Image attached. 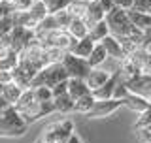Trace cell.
Segmentation results:
<instances>
[{
  "mask_svg": "<svg viewBox=\"0 0 151 143\" xmlns=\"http://www.w3.org/2000/svg\"><path fill=\"white\" fill-rule=\"evenodd\" d=\"M15 109L19 111V115L23 117V121L27 124H32V122L40 121L42 117L55 113V104H53V100L51 102H40L34 96V89L30 87V89H25L23 96L15 104Z\"/></svg>",
  "mask_w": 151,
  "mask_h": 143,
  "instance_id": "obj_1",
  "label": "cell"
},
{
  "mask_svg": "<svg viewBox=\"0 0 151 143\" xmlns=\"http://www.w3.org/2000/svg\"><path fill=\"white\" fill-rule=\"evenodd\" d=\"M27 122L19 115L15 106L0 109V137H19L27 132Z\"/></svg>",
  "mask_w": 151,
  "mask_h": 143,
  "instance_id": "obj_2",
  "label": "cell"
},
{
  "mask_svg": "<svg viewBox=\"0 0 151 143\" xmlns=\"http://www.w3.org/2000/svg\"><path fill=\"white\" fill-rule=\"evenodd\" d=\"M36 41L40 44L44 49H51V47H59V49L70 51L74 47V44L78 40L70 34L66 28H55V30L44 32V30H34Z\"/></svg>",
  "mask_w": 151,
  "mask_h": 143,
  "instance_id": "obj_3",
  "label": "cell"
},
{
  "mask_svg": "<svg viewBox=\"0 0 151 143\" xmlns=\"http://www.w3.org/2000/svg\"><path fill=\"white\" fill-rule=\"evenodd\" d=\"M72 136H74V122L70 119H63V121L47 124L42 130L38 141L40 143H68Z\"/></svg>",
  "mask_w": 151,
  "mask_h": 143,
  "instance_id": "obj_4",
  "label": "cell"
},
{
  "mask_svg": "<svg viewBox=\"0 0 151 143\" xmlns=\"http://www.w3.org/2000/svg\"><path fill=\"white\" fill-rule=\"evenodd\" d=\"M70 75L66 68L63 66V62H57V64H47L44 70L38 72V75L32 79L30 87H51L53 89L55 85L63 83V81H68Z\"/></svg>",
  "mask_w": 151,
  "mask_h": 143,
  "instance_id": "obj_5",
  "label": "cell"
},
{
  "mask_svg": "<svg viewBox=\"0 0 151 143\" xmlns=\"http://www.w3.org/2000/svg\"><path fill=\"white\" fill-rule=\"evenodd\" d=\"M63 66L66 68V72H68V75H70V79L76 77V79H87V75H89V72H91L93 68L89 66L87 62V59H81V56H76L72 55L68 51L64 56V60H63Z\"/></svg>",
  "mask_w": 151,
  "mask_h": 143,
  "instance_id": "obj_6",
  "label": "cell"
},
{
  "mask_svg": "<svg viewBox=\"0 0 151 143\" xmlns=\"http://www.w3.org/2000/svg\"><path fill=\"white\" fill-rule=\"evenodd\" d=\"M34 38H36L34 30H28V28H23V26H15L13 32L9 34V38H6L4 41H6L15 53H21L23 49H27V47L34 41Z\"/></svg>",
  "mask_w": 151,
  "mask_h": 143,
  "instance_id": "obj_7",
  "label": "cell"
},
{
  "mask_svg": "<svg viewBox=\"0 0 151 143\" xmlns=\"http://www.w3.org/2000/svg\"><path fill=\"white\" fill-rule=\"evenodd\" d=\"M123 104V100H117V98H110V100H96L94 102L93 109L87 113L89 119H102V117H110L113 111H117Z\"/></svg>",
  "mask_w": 151,
  "mask_h": 143,
  "instance_id": "obj_8",
  "label": "cell"
},
{
  "mask_svg": "<svg viewBox=\"0 0 151 143\" xmlns=\"http://www.w3.org/2000/svg\"><path fill=\"white\" fill-rule=\"evenodd\" d=\"M127 87H129V92L138 94L142 98H151V75L147 74H140L136 77H132L129 81H125Z\"/></svg>",
  "mask_w": 151,
  "mask_h": 143,
  "instance_id": "obj_9",
  "label": "cell"
},
{
  "mask_svg": "<svg viewBox=\"0 0 151 143\" xmlns=\"http://www.w3.org/2000/svg\"><path fill=\"white\" fill-rule=\"evenodd\" d=\"M117 83H119V72H113L111 77L108 79L100 89L93 90V96L96 100H110V98H113V92H115Z\"/></svg>",
  "mask_w": 151,
  "mask_h": 143,
  "instance_id": "obj_10",
  "label": "cell"
},
{
  "mask_svg": "<svg viewBox=\"0 0 151 143\" xmlns=\"http://www.w3.org/2000/svg\"><path fill=\"white\" fill-rule=\"evenodd\" d=\"M100 44L106 47V51H108V56L113 60H123L125 59V51H123V45H121V41L117 40L115 36H111V34H108L104 40L100 41Z\"/></svg>",
  "mask_w": 151,
  "mask_h": 143,
  "instance_id": "obj_11",
  "label": "cell"
},
{
  "mask_svg": "<svg viewBox=\"0 0 151 143\" xmlns=\"http://www.w3.org/2000/svg\"><path fill=\"white\" fill-rule=\"evenodd\" d=\"M106 19V11H104V8L100 6V2L98 0H91V4H89V9H87V13H85V19L83 21L87 23V26L91 28L94 26L96 23H100Z\"/></svg>",
  "mask_w": 151,
  "mask_h": 143,
  "instance_id": "obj_12",
  "label": "cell"
},
{
  "mask_svg": "<svg viewBox=\"0 0 151 143\" xmlns=\"http://www.w3.org/2000/svg\"><path fill=\"white\" fill-rule=\"evenodd\" d=\"M110 77H111V74L108 70H104V68H93L91 72H89V75H87V79H85V81H87L89 89H91V92H93V90L100 89Z\"/></svg>",
  "mask_w": 151,
  "mask_h": 143,
  "instance_id": "obj_13",
  "label": "cell"
},
{
  "mask_svg": "<svg viewBox=\"0 0 151 143\" xmlns=\"http://www.w3.org/2000/svg\"><path fill=\"white\" fill-rule=\"evenodd\" d=\"M94 45H96V41H94L91 36H85V38H81V40L76 41L74 47L70 49V53L76 55V56H81V59H89V55L93 53Z\"/></svg>",
  "mask_w": 151,
  "mask_h": 143,
  "instance_id": "obj_14",
  "label": "cell"
},
{
  "mask_svg": "<svg viewBox=\"0 0 151 143\" xmlns=\"http://www.w3.org/2000/svg\"><path fill=\"white\" fill-rule=\"evenodd\" d=\"M123 104H125V107H129L130 111H134V113H144L145 109H149V100L147 98H142V96H138V94H129L125 100H123Z\"/></svg>",
  "mask_w": 151,
  "mask_h": 143,
  "instance_id": "obj_15",
  "label": "cell"
},
{
  "mask_svg": "<svg viewBox=\"0 0 151 143\" xmlns=\"http://www.w3.org/2000/svg\"><path fill=\"white\" fill-rule=\"evenodd\" d=\"M23 92H25V89L19 87L17 83H13V81H9V83L4 85V90H2V98L6 100L9 106H15L19 102V98L23 96Z\"/></svg>",
  "mask_w": 151,
  "mask_h": 143,
  "instance_id": "obj_16",
  "label": "cell"
},
{
  "mask_svg": "<svg viewBox=\"0 0 151 143\" xmlns=\"http://www.w3.org/2000/svg\"><path fill=\"white\" fill-rule=\"evenodd\" d=\"M89 92H91V89H89V85H87L85 79H76V77L68 79V94L74 100L81 98V96H85V94H89Z\"/></svg>",
  "mask_w": 151,
  "mask_h": 143,
  "instance_id": "obj_17",
  "label": "cell"
},
{
  "mask_svg": "<svg viewBox=\"0 0 151 143\" xmlns=\"http://www.w3.org/2000/svg\"><path fill=\"white\" fill-rule=\"evenodd\" d=\"M110 59L108 56V51H106V47H104L100 41H98L96 45H94V49H93V53L89 55V59H87V62L91 68H100V66L106 62V60Z\"/></svg>",
  "mask_w": 151,
  "mask_h": 143,
  "instance_id": "obj_18",
  "label": "cell"
},
{
  "mask_svg": "<svg viewBox=\"0 0 151 143\" xmlns=\"http://www.w3.org/2000/svg\"><path fill=\"white\" fill-rule=\"evenodd\" d=\"M53 104H55V113H60V115H68V113L74 111V104L76 100L70 96L68 92L63 94V96H57L53 98Z\"/></svg>",
  "mask_w": 151,
  "mask_h": 143,
  "instance_id": "obj_19",
  "label": "cell"
},
{
  "mask_svg": "<svg viewBox=\"0 0 151 143\" xmlns=\"http://www.w3.org/2000/svg\"><path fill=\"white\" fill-rule=\"evenodd\" d=\"M129 17L132 21V25L140 30H147L151 28V13H144V11H136V9H129Z\"/></svg>",
  "mask_w": 151,
  "mask_h": 143,
  "instance_id": "obj_20",
  "label": "cell"
},
{
  "mask_svg": "<svg viewBox=\"0 0 151 143\" xmlns=\"http://www.w3.org/2000/svg\"><path fill=\"white\" fill-rule=\"evenodd\" d=\"M13 21H15V26H23L28 30L38 28V21L30 15V11H13Z\"/></svg>",
  "mask_w": 151,
  "mask_h": 143,
  "instance_id": "obj_21",
  "label": "cell"
},
{
  "mask_svg": "<svg viewBox=\"0 0 151 143\" xmlns=\"http://www.w3.org/2000/svg\"><path fill=\"white\" fill-rule=\"evenodd\" d=\"M66 30L72 34L76 40H81V38L85 36H89V26H87V23L83 21V19H79V17H74L72 19V23L68 25V28Z\"/></svg>",
  "mask_w": 151,
  "mask_h": 143,
  "instance_id": "obj_22",
  "label": "cell"
},
{
  "mask_svg": "<svg viewBox=\"0 0 151 143\" xmlns=\"http://www.w3.org/2000/svg\"><path fill=\"white\" fill-rule=\"evenodd\" d=\"M94 102H96V98L93 96V92H89V94H85V96H81V98L76 100L74 111H76V113H81V115H87V113L93 109Z\"/></svg>",
  "mask_w": 151,
  "mask_h": 143,
  "instance_id": "obj_23",
  "label": "cell"
},
{
  "mask_svg": "<svg viewBox=\"0 0 151 143\" xmlns=\"http://www.w3.org/2000/svg\"><path fill=\"white\" fill-rule=\"evenodd\" d=\"M108 34H110V26H108L106 19H104V21H100V23H96L94 26L89 28V36H91L93 40L96 41V44H98V41H102Z\"/></svg>",
  "mask_w": 151,
  "mask_h": 143,
  "instance_id": "obj_24",
  "label": "cell"
},
{
  "mask_svg": "<svg viewBox=\"0 0 151 143\" xmlns=\"http://www.w3.org/2000/svg\"><path fill=\"white\" fill-rule=\"evenodd\" d=\"M89 4H91V0H78V2H70V6L66 9L72 13V17L85 19V13H87V9H89Z\"/></svg>",
  "mask_w": 151,
  "mask_h": 143,
  "instance_id": "obj_25",
  "label": "cell"
},
{
  "mask_svg": "<svg viewBox=\"0 0 151 143\" xmlns=\"http://www.w3.org/2000/svg\"><path fill=\"white\" fill-rule=\"evenodd\" d=\"M13 28H15L13 13H9V15H4L2 19H0V40H6V38H9V34L13 32Z\"/></svg>",
  "mask_w": 151,
  "mask_h": 143,
  "instance_id": "obj_26",
  "label": "cell"
},
{
  "mask_svg": "<svg viewBox=\"0 0 151 143\" xmlns=\"http://www.w3.org/2000/svg\"><path fill=\"white\" fill-rule=\"evenodd\" d=\"M4 2L12 8V11H28L34 4V0H4Z\"/></svg>",
  "mask_w": 151,
  "mask_h": 143,
  "instance_id": "obj_27",
  "label": "cell"
},
{
  "mask_svg": "<svg viewBox=\"0 0 151 143\" xmlns=\"http://www.w3.org/2000/svg\"><path fill=\"white\" fill-rule=\"evenodd\" d=\"M45 8H47V13H57L60 9H66L70 6V0H44Z\"/></svg>",
  "mask_w": 151,
  "mask_h": 143,
  "instance_id": "obj_28",
  "label": "cell"
},
{
  "mask_svg": "<svg viewBox=\"0 0 151 143\" xmlns=\"http://www.w3.org/2000/svg\"><path fill=\"white\" fill-rule=\"evenodd\" d=\"M28 11H30V15L34 17L38 23H40L42 19H45L47 15H49V13H47V8H45V4H44V2H34V4H32V8L28 9Z\"/></svg>",
  "mask_w": 151,
  "mask_h": 143,
  "instance_id": "obj_29",
  "label": "cell"
},
{
  "mask_svg": "<svg viewBox=\"0 0 151 143\" xmlns=\"http://www.w3.org/2000/svg\"><path fill=\"white\" fill-rule=\"evenodd\" d=\"M34 89V96L40 100V102H51L53 96V89L51 87H32Z\"/></svg>",
  "mask_w": 151,
  "mask_h": 143,
  "instance_id": "obj_30",
  "label": "cell"
},
{
  "mask_svg": "<svg viewBox=\"0 0 151 143\" xmlns=\"http://www.w3.org/2000/svg\"><path fill=\"white\" fill-rule=\"evenodd\" d=\"M55 19H57V25H59V28H68V25L72 23V13L68 11V9H60V11L53 13Z\"/></svg>",
  "mask_w": 151,
  "mask_h": 143,
  "instance_id": "obj_31",
  "label": "cell"
},
{
  "mask_svg": "<svg viewBox=\"0 0 151 143\" xmlns=\"http://www.w3.org/2000/svg\"><path fill=\"white\" fill-rule=\"evenodd\" d=\"M55 28H59V25H57V19H55L53 13H49L45 19H42V21L38 23V28H36V30L49 32V30H55Z\"/></svg>",
  "mask_w": 151,
  "mask_h": 143,
  "instance_id": "obj_32",
  "label": "cell"
},
{
  "mask_svg": "<svg viewBox=\"0 0 151 143\" xmlns=\"http://www.w3.org/2000/svg\"><path fill=\"white\" fill-rule=\"evenodd\" d=\"M145 126H151V106H149V109H145L144 113H140L138 121H136V124H134L136 130H138V128H145Z\"/></svg>",
  "mask_w": 151,
  "mask_h": 143,
  "instance_id": "obj_33",
  "label": "cell"
},
{
  "mask_svg": "<svg viewBox=\"0 0 151 143\" xmlns=\"http://www.w3.org/2000/svg\"><path fill=\"white\" fill-rule=\"evenodd\" d=\"M129 87H127V83L121 79V75H119V83H117V87H115V92H113V98H117V100H125L127 96H129Z\"/></svg>",
  "mask_w": 151,
  "mask_h": 143,
  "instance_id": "obj_34",
  "label": "cell"
},
{
  "mask_svg": "<svg viewBox=\"0 0 151 143\" xmlns=\"http://www.w3.org/2000/svg\"><path fill=\"white\" fill-rule=\"evenodd\" d=\"M136 11H144V13H151V0H134V8Z\"/></svg>",
  "mask_w": 151,
  "mask_h": 143,
  "instance_id": "obj_35",
  "label": "cell"
},
{
  "mask_svg": "<svg viewBox=\"0 0 151 143\" xmlns=\"http://www.w3.org/2000/svg\"><path fill=\"white\" fill-rule=\"evenodd\" d=\"M68 92V81H63V83H59V85H55L53 87V96H63V94Z\"/></svg>",
  "mask_w": 151,
  "mask_h": 143,
  "instance_id": "obj_36",
  "label": "cell"
},
{
  "mask_svg": "<svg viewBox=\"0 0 151 143\" xmlns=\"http://www.w3.org/2000/svg\"><path fill=\"white\" fill-rule=\"evenodd\" d=\"M113 2H115V6H117V8L127 9V11L134 8V0H113Z\"/></svg>",
  "mask_w": 151,
  "mask_h": 143,
  "instance_id": "obj_37",
  "label": "cell"
},
{
  "mask_svg": "<svg viewBox=\"0 0 151 143\" xmlns=\"http://www.w3.org/2000/svg\"><path fill=\"white\" fill-rule=\"evenodd\" d=\"M9 81H12V70H0V83H9Z\"/></svg>",
  "mask_w": 151,
  "mask_h": 143,
  "instance_id": "obj_38",
  "label": "cell"
},
{
  "mask_svg": "<svg viewBox=\"0 0 151 143\" xmlns=\"http://www.w3.org/2000/svg\"><path fill=\"white\" fill-rule=\"evenodd\" d=\"M98 2H100V6L104 8V11H111L113 8H115V2H113V0H98Z\"/></svg>",
  "mask_w": 151,
  "mask_h": 143,
  "instance_id": "obj_39",
  "label": "cell"
},
{
  "mask_svg": "<svg viewBox=\"0 0 151 143\" xmlns=\"http://www.w3.org/2000/svg\"><path fill=\"white\" fill-rule=\"evenodd\" d=\"M9 13H13L12 8H9L6 2H0V19H2L4 15H9Z\"/></svg>",
  "mask_w": 151,
  "mask_h": 143,
  "instance_id": "obj_40",
  "label": "cell"
},
{
  "mask_svg": "<svg viewBox=\"0 0 151 143\" xmlns=\"http://www.w3.org/2000/svg\"><path fill=\"white\" fill-rule=\"evenodd\" d=\"M142 32H144V45L149 44V41H151V28H147V30H142Z\"/></svg>",
  "mask_w": 151,
  "mask_h": 143,
  "instance_id": "obj_41",
  "label": "cell"
},
{
  "mask_svg": "<svg viewBox=\"0 0 151 143\" xmlns=\"http://www.w3.org/2000/svg\"><path fill=\"white\" fill-rule=\"evenodd\" d=\"M6 106H9V104L6 102V100H4L2 96H0V109H2V107H6Z\"/></svg>",
  "mask_w": 151,
  "mask_h": 143,
  "instance_id": "obj_42",
  "label": "cell"
},
{
  "mask_svg": "<svg viewBox=\"0 0 151 143\" xmlns=\"http://www.w3.org/2000/svg\"><path fill=\"white\" fill-rule=\"evenodd\" d=\"M144 49H145V51H147V53L151 55V41H149V44H145V45H144Z\"/></svg>",
  "mask_w": 151,
  "mask_h": 143,
  "instance_id": "obj_43",
  "label": "cell"
},
{
  "mask_svg": "<svg viewBox=\"0 0 151 143\" xmlns=\"http://www.w3.org/2000/svg\"><path fill=\"white\" fill-rule=\"evenodd\" d=\"M2 90H4V83H0V96H2Z\"/></svg>",
  "mask_w": 151,
  "mask_h": 143,
  "instance_id": "obj_44",
  "label": "cell"
},
{
  "mask_svg": "<svg viewBox=\"0 0 151 143\" xmlns=\"http://www.w3.org/2000/svg\"><path fill=\"white\" fill-rule=\"evenodd\" d=\"M34 2H44V0H34Z\"/></svg>",
  "mask_w": 151,
  "mask_h": 143,
  "instance_id": "obj_45",
  "label": "cell"
},
{
  "mask_svg": "<svg viewBox=\"0 0 151 143\" xmlns=\"http://www.w3.org/2000/svg\"><path fill=\"white\" fill-rule=\"evenodd\" d=\"M149 104H151V98H149Z\"/></svg>",
  "mask_w": 151,
  "mask_h": 143,
  "instance_id": "obj_46",
  "label": "cell"
},
{
  "mask_svg": "<svg viewBox=\"0 0 151 143\" xmlns=\"http://www.w3.org/2000/svg\"><path fill=\"white\" fill-rule=\"evenodd\" d=\"M0 2H4V0H0Z\"/></svg>",
  "mask_w": 151,
  "mask_h": 143,
  "instance_id": "obj_47",
  "label": "cell"
},
{
  "mask_svg": "<svg viewBox=\"0 0 151 143\" xmlns=\"http://www.w3.org/2000/svg\"><path fill=\"white\" fill-rule=\"evenodd\" d=\"M36 143H40V141H36Z\"/></svg>",
  "mask_w": 151,
  "mask_h": 143,
  "instance_id": "obj_48",
  "label": "cell"
},
{
  "mask_svg": "<svg viewBox=\"0 0 151 143\" xmlns=\"http://www.w3.org/2000/svg\"><path fill=\"white\" fill-rule=\"evenodd\" d=\"M149 128H151V126H149Z\"/></svg>",
  "mask_w": 151,
  "mask_h": 143,
  "instance_id": "obj_49",
  "label": "cell"
}]
</instances>
